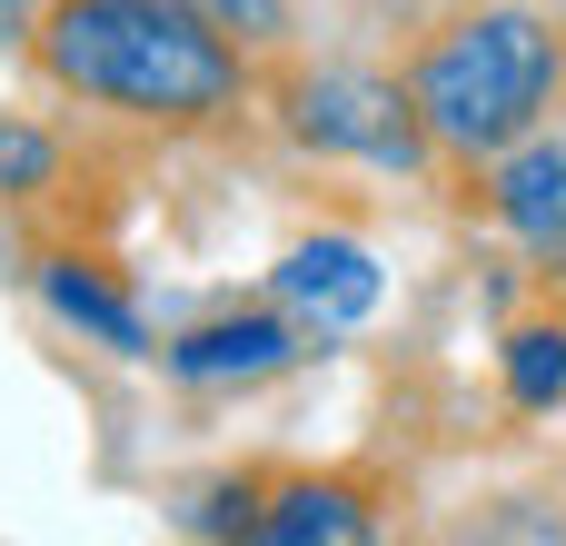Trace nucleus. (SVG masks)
Instances as JSON below:
<instances>
[{
  "label": "nucleus",
  "mask_w": 566,
  "mask_h": 546,
  "mask_svg": "<svg viewBox=\"0 0 566 546\" xmlns=\"http://www.w3.org/2000/svg\"><path fill=\"white\" fill-rule=\"evenodd\" d=\"M279 298H289L298 318H318V328H348V318L378 308V259H368L358 239H308V249H289Z\"/></svg>",
  "instance_id": "nucleus-5"
},
{
  "label": "nucleus",
  "mask_w": 566,
  "mask_h": 546,
  "mask_svg": "<svg viewBox=\"0 0 566 546\" xmlns=\"http://www.w3.org/2000/svg\"><path fill=\"white\" fill-rule=\"evenodd\" d=\"M30 20H40V0H0V40H30Z\"/></svg>",
  "instance_id": "nucleus-11"
},
{
  "label": "nucleus",
  "mask_w": 566,
  "mask_h": 546,
  "mask_svg": "<svg viewBox=\"0 0 566 546\" xmlns=\"http://www.w3.org/2000/svg\"><path fill=\"white\" fill-rule=\"evenodd\" d=\"M259 546H348L368 537V497L358 487H279L259 517H249Z\"/></svg>",
  "instance_id": "nucleus-7"
},
{
  "label": "nucleus",
  "mask_w": 566,
  "mask_h": 546,
  "mask_svg": "<svg viewBox=\"0 0 566 546\" xmlns=\"http://www.w3.org/2000/svg\"><path fill=\"white\" fill-rule=\"evenodd\" d=\"M40 288H50V308H60V318H80L90 338H109V348H129V358L149 348L139 308H129V298H119L99 269H80V259H50V269H40Z\"/></svg>",
  "instance_id": "nucleus-8"
},
{
  "label": "nucleus",
  "mask_w": 566,
  "mask_h": 546,
  "mask_svg": "<svg viewBox=\"0 0 566 546\" xmlns=\"http://www.w3.org/2000/svg\"><path fill=\"white\" fill-rule=\"evenodd\" d=\"M199 20H219L229 40H249V50H269L279 30H289V0H189Z\"/></svg>",
  "instance_id": "nucleus-10"
},
{
  "label": "nucleus",
  "mask_w": 566,
  "mask_h": 546,
  "mask_svg": "<svg viewBox=\"0 0 566 546\" xmlns=\"http://www.w3.org/2000/svg\"><path fill=\"white\" fill-rule=\"evenodd\" d=\"M289 129L308 149H358V159H388V169H408L418 139H428L418 129V99L388 90V80H308L289 99Z\"/></svg>",
  "instance_id": "nucleus-3"
},
{
  "label": "nucleus",
  "mask_w": 566,
  "mask_h": 546,
  "mask_svg": "<svg viewBox=\"0 0 566 546\" xmlns=\"http://www.w3.org/2000/svg\"><path fill=\"white\" fill-rule=\"evenodd\" d=\"M289 358H298V338H289L279 318H209V328H189V338L169 348L179 378H269V368H289Z\"/></svg>",
  "instance_id": "nucleus-6"
},
{
  "label": "nucleus",
  "mask_w": 566,
  "mask_h": 546,
  "mask_svg": "<svg viewBox=\"0 0 566 546\" xmlns=\"http://www.w3.org/2000/svg\"><path fill=\"white\" fill-rule=\"evenodd\" d=\"M408 99H418V129L458 159H497L517 149L547 99H557V20L537 10H478L458 30H438L418 60H408Z\"/></svg>",
  "instance_id": "nucleus-2"
},
{
  "label": "nucleus",
  "mask_w": 566,
  "mask_h": 546,
  "mask_svg": "<svg viewBox=\"0 0 566 546\" xmlns=\"http://www.w3.org/2000/svg\"><path fill=\"white\" fill-rule=\"evenodd\" d=\"M488 209H497L527 249L566 259V139H517V149H497Z\"/></svg>",
  "instance_id": "nucleus-4"
},
{
  "label": "nucleus",
  "mask_w": 566,
  "mask_h": 546,
  "mask_svg": "<svg viewBox=\"0 0 566 546\" xmlns=\"http://www.w3.org/2000/svg\"><path fill=\"white\" fill-rule=\"evenodd\" d=\"M30 50L60 90L129 109V119H169V129L219 119L249 90L239 40L199 20L189 0H40Z\"/></svg>",
  "instance_id": "nucleus-1"
},
{
  "label": "nucleus",
  "mask_w": 566,
  "mask_h": 546,
  "mask_svg": "<svg viewBox=\"0 0 566 546\" xmlns=\"http://www.w3.org/2000/svg\"><path fill=\"white\" fill-rule=\"evenodd\" d=\"M507 388H517V408H557L566 398V328H517L507 338Z\"/></svg>",
  "instance_id": "nucleus-9"
}]
</instances>
